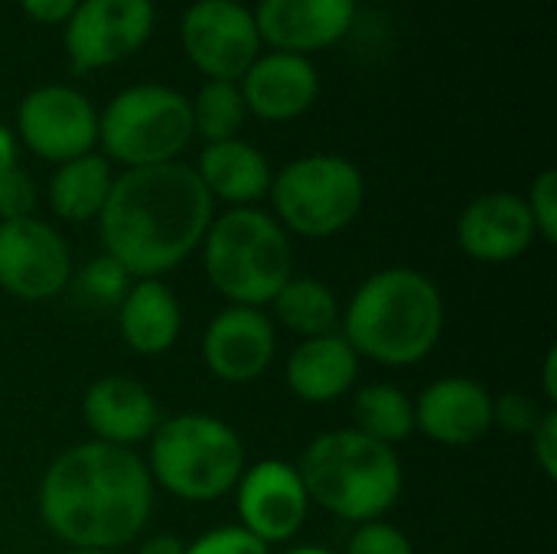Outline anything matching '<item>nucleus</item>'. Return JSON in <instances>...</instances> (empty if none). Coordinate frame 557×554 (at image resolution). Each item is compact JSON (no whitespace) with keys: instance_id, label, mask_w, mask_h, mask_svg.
Listing matches in <instances>:
<instances>
[{"instance_id":"obj_36","label":"nucleus","mask_w":557,"mask_h":554,"mask_svg":"<svg viewBox=\"0 0 557 554\" xmlns=\"http://www.w3.org/2000/svg\"><path fill=\"white\" fill-rule=\"evenodd\" d=\"M542 398L548 408L557 405V349L552 346L545 353V362H542Z\"/></svg>"},{"instance_id":"obj_6","label":"nucleus","mask_w":557,"mask_h":554,"mask_svg":"<svg viewBox=\"0 0 557 554\" xmlns=\"http://www.w3.org/2000/svg\"><path fill=\"white\" fill-rule=\"evenodd\" d=\"M157 490L180 503H215L228 496L248 467L242 434L206 411L170 415L157 424L144 457Z\"/></svg>"},{"instance_id":"obj_33","label":"nucleus","mask_w":557,"mask_h":554,"mask_svg":"<svg viewBox=\"0 0 557 554\" xmlns=\"http://www.w3.org/2000/svg\"><path fill=\"white\" fill-rule=\"evenodd\" d=\"M532 441V457L539 464V470L545 473V480H557V408H545L542 421L535 424V431L529 434Z\"/></svg>"},{"instance_id":"obj_14","label":"nucleus","mask_w":557,"mask_h":554,"mask_svg":"<svg viewBox=\"0 0 557 554\" xmlns=\"http://www.w3.org/2000/svg\"><path fill=\"white\" fill-rule=\"evenodd\" d=\"M277 356V327L261 307L225 304L202 330V366L225 385L258 382Z\"/></svg>"},{"instance_id":"obj_11","label":"nucleus","mask_w":557,"mask_h":554,"mask_svg":"<svg viewBox=\"0 0 557 554\" xmlns=\"http://www.w3.org/2000/svg\"><path fill=\"white\" fill-rule=\"evenodd\" d=\"M153 0H78L65 20V56L85 75L134 56L153 33Z\"/></svg>"},{"instance_id":"obj_8","label":"nucleus","mask_w":557,"mask_h":554,"mask_svg":"<svg viewBox=\"0 0 557 554\" xmlns=\"http://www.w3.org/2000/svg\"><path fill=\"white\" fill-rule=\"evenodd\" d=\"M193 104L183 91L140 82L117 91L98 114V144L124 170L173 163L193 144Z\"/></svg>"},{"instance_id":"obj_31","label":"nucleus","mask_w":557,"mask_h":554,"mask_svg":"<svg viewBox=\"0 0 557 554\" xmlns=\"http://www.w3.org/2000/svg\"><path fill=\"white\" fill-rule=\"evenodd\" d=\"M186 554H271L268 545H261L255 535H248L242 526H219L196 542L186 545Z\"/></svg>"},{"instance_id":"obj_22","label":"nucleus","mask_w":557,"mask_h":554,"mask_svg":"<svg viewBox=\"0 0 557 554\" xmlns=\"http://www.w3.org/2000/svg\"><path fill=\"white\" fill-rule=\"evenodd\" d=\"M193 170L212 202H225L228 209L261 202L274 180L268 157L242 137L206 144Z\"/></svg>"},{"instance_id":"obj_9","label":"nucleus","mask_w":557,"mask_h":554,"mask_svg":"<svg viewBox=\"0 0 557 554\" xmlns=\"http://www.w3.org/2000/svg\"><path fill=\"white\" fill-rule=\"evenodd\" d=\"M75 278L62 232L36 216L0 222V291L23 304L59 297Z\"/></svg>"},{"instance_id":"obj_26","label":"nucleus","mask_w":557,"mask_h":554,"mask_svg":"<svg viewBox=\"0 0 557 554\" xmlns=\"http://www.w3.org/2000/svg\"><path fill=\"white\" fill-rule=\"evenodd\" d=\"M193 104V127L206 144L238 137L245 124V101L238 82H206Z\"/></svg>"},{"instance_id":"obj_15","label":"nucleus","mask_w":557,"mask_h":554,"mask_svg":"<svg viewBox=\"0 0 557 554\" xmlns=\"http://www.w3.org/2000/svg\"><path fill=\"white\" fill-rule=\"evenodd\" d=\"M535 225L519 193H483L457 219V245L470 261L509 264L535 245Z\"/></svg>"},{"instance_id":"obj_2","label":"nucleus","mask_w":557,"mask_h":554,"mask_svg":"<svg viewBox=\"0 0 557 554\" xmlns=\"http://www.w3.org/2000/svg\"><path fill=\"white\" fill-rule=\"evenodd\" d=\"M212 216L215 202L193 163L173 160L117 173L95 222L104 255L131 278H163L199 251Z\"/></svg>"},{"instance_id":"obj_10","label":"nucleus","mask_w":557,"mask_h":554,"mask_svg":"<svg viewBox=\"0 0 557 554\" xmlns=\"http://www.w3.org/2000/svg\"><path fill=\"white\" fill-rule=\"evenodd\" d=\"M180 39L209 82H238L261 49L255 13L238 0H196L183 13Z\"/></svg>"},{"instance_id":"obj_29","label":"nucleus","mask_w":557,"mask_h":554,"mask_svg":"<svg viewBox=\"0 0 557 554\" xmlns=\"http://www.w3.org/2000/svg\"><path fill=\"white\" fill-rule=\"evenodd\" d=\"M525 206H529V216H532L535 235H539L545 245H555L557 242V173L555 170H542V173L532 180L529 196H525Z\"/></svg>"},{"instance_id":"obj_38","label":"nucleus","mask_w":557,"mask_h":554,"mask_svg":"<svg viewBox=\"0 0 557 554\" xmlns=\"http://www.w3.org/2000/svg\"><path fill=\"white\" fill-rule=\"evenodd\" d=\"M284 554H336V552L320 549V545H300V549H290V552H284Z\"/></svg>"},{"instance_id":"obj_30","label":"nucleus","mask_w":557,"mask_h":554,"mask_svg":"<svg viewBox=\"0 0 557 554\" xmlns=\"http://www.w3.org/2000/svg\"><path fill=\"white\" fill-rule=\"evenodd\" d=\"M343 554H414L411 539L385 519L356 526Z\"/></svg>"},{"instance_id":"obj_3","label":"nucleus","mask_w":557,"mask_h":554,"mask_svg":"<svg viewBox=\"0 0 557 554\" xmlns=\"http://www.w3.org/2000/svg\"><path fill=\"white\" fill-rule=\"evenodd\" d=\"M447 323L441 287L418 268H382L369 274L349 297L339 317V333L359 359L385 369L424 362Z\"/></svg>"},{"instance_id":"obj_7","label":"nucleus","mask_w":557,"mask_h":554,"mask_svg":"<svg viewBox=\"0 0 557 554\" xmlns=\"http://www.w3.org/2000/svg\"><path fill=\"white\" fill-rule=\"evenodd\" d=\"M271 216L294 238H333L346 232L366 206L362 170L339 153H307L281 167L271 180Z\"/></svg>"},{"instance_id":"obj_37","label":"nucleus","mask_w":557,"mask_h":554,"mask_svg":"<svg viewBox=\"0 0 557 554\" xmlns=\"http://www.w3.org/2000/svg\"><path fill=\"white\" fill-rule=\"evenodd\" d=\"M16 167H20V160H16V137L0 124V183H3Z\"/></svg>"},{"instance_id":"obj_12","label":"nucleus","mask_w":557,"mask_h":554,"mask_svg":"<svg viewBox=\"0 0 557 554\" xmlns=\"http://www.w3.org/2000/svg\"><path fill=\"white\" fill-rule=\"evenodd\" d=\"M232 496L238 526L268 549L294 542L310 516V496L297 467L277 457L248 464Z\"/></svg>"},{"instance_id":"obj_1","label":"nucleus","mask_w":557,"mask_h":554,"mask_svg":"<svg viewBox=\"0 0 557 554\" xmlns=\"http://www.w3.org/2000/svg\"><path fill=\"white\" fill-rule=\"evenodd\" d=\"M153 496L137 451L82 441L46 467L36 506L42 526L72 552H121L144 535Z\"/></svg>"},{"instance_id":"obj_34","label":"nucleus","mask_w":557,"mask_h":554,"mask_svg":"<svg viewBox=\"0 0 557 554\" xmlns=\"http://www.w3.org/2000/svg\"><path fill=\"white\" fill-rule=\"evenodd\" d=\"M20 7L29 20L46 23V26H59L75 13L78 0H20Z\"/></svg>"},{"instance_id":"obj_18","label":"nucleus","mask_w":557,"mask_h":554,"mask_svg":"<svg viewBox=\"0 0 557 554\" xmlns=\"http://www.w3.org/2000/svg\"><path fill=\"white\" fill-rule=\"evenodd\" d=\"M356 20V0H261L255 26L274 52L310 56L336 46Z\"/></svg>"},{"instance_id":"obj_4","label":"nucleus","mask_w":557,"mask_h":554,"mask_svg":"<svg viewBox=\"0 0 557 554\" xmlns=\"http://www.w3.org/2000/svg\"><path fill=\"white\" fill-rule=\"evenodd\" d=\"M294 467L304 480L310 506H320L349 526L385 519L405 490L398 451L352 428L317 434Z\"/></svg>"},{"instance_id":"obj_16","label":"nucleus","mask_w":557,"mask_h":554,"mask_svg":"<svg viewBox=\"0 0 557 554\" xmlns=\"http://www.w3.org/2000/svg\"><path fill=\"white\" fill-rule=\"evenodd\" d=\"M414 431L441 447H473L493 431V392L467 376L434 379L414 398Z\"/></svg>"},{"instance_id":"obj_20","label":"nucleus","mask_w":557,"mask_h":554,"mask_svg":"<svg viewBox=\"0 0 557 554\" xmlns=\"http://www.w3.org/2000/svg\"><path fill=\"white\" fill-rule=\"evenodd\" d=\"M359 366L362 359L336 330L294 346L284 366V385L304 405H333L356 389Z\"/></svg>"},{"instance_id":"obj_23","label":"nucleus","mask_w":557,"mask_h":554,"mask_svg":"<svg viewBox=\"0 0 557 554\" xmlns=\"http://www.w3.org/2000/svg\"><path fill=\"white\" fill-rule=\"evenodd\" d=\"M114 170L104 153H85L55 167L46 199L55 219L62 222H95L108 202Z\"/></svg>"},{"instance_id":"obj_13","label":"nucleus","mask_w":557,"mask_h":554,"mask_svg":"<svg viewBox=\"0 0 557 554\" xmlns=\"http://www.w3.org/2000/svg\"><path fill=\"white\" fill-rule=\"evenodd\" d=\"M20 140L46 163L85 157L98 144L95 104L69 85H39L16 108Z\"/></svg>"},{"instance_id":"obj_5","label":"nucleus","mask_w":557,"mask_h":554,"mask_svg":"<svg viewBox=\"0 0 557 554\" xmlns=\"http://www.w3.org/2000/svg\"><path fill=\"white\" fill-rule=\"evenodd\" d=\"M199 258L212 291L238 307L264 310L294 278V238L258 206L212 216Z\"/></svg>"},{"instance_id":"obj_21","label":"nucleus","mask_w":557,"mask_h":554,"mask_svg":"<svg viewBox=\"0 0 557 554\" xmlns=\"http://www.w3.org/2000/svg\"><path fill=\"white\" fill-rule=\"evenodd\" d=\"M117 333L134 356L153 359L170 353L183 333V307L163 278H134L121 297Z\"/></svg>"},{"instance_id":"obj_39","label":"nucleus","mask_w":557,"mask_h":554,"mask_svg":"<svg viewBox=\"0 0 557 554\" xmlns=\"http://www.w3.org/2000/svg\"><path fill=\"white\" fill-rule=\"evenodd\" d=\"M65 554H121V552H72V549H69Z\"/></svg>"},{"instance_id":"obj_35","label":"nucleus","mask_w":557,"mask_h":554,"mask_svg":"<svg viewBox=\"0 0 557 554\" xmlns=\"http://www.w3.org/2000/svg\"><path fill=\"white\" fill-rule=\"evenodd\" d=\"M134 545H137L134 554H186V542L173 532H157V535L137 539Z\"/></svg>"},{"instance_id":"obj_24","label":"nucleus","mask_w":557,"mask_h":554,"mask_svg":"<svg viewBox=\"0 0 557 554\" xmlns=\"http://www.w3.org/2000/svg\"><path fill=\"white\" fill-rule=\"evenodd\" d=\"M268 307H271L268 317L274 320V327L281 323L287 333L300 340L336 333L339 317H343V304L336 291L323 284L320 278H307V274H294Z\"/></svg>"},{"instance_id":"obj_28","label":"nucleus","mask_w":557,"mask_h":554,"mask_svg":"<svg viewBox=\"0 0 557 554\" xmlns=\"http://www.w3.org/2000/svg\"><path fill=\"white\" fill-rule=\"evenodd\" d=\"M548 405L522 395V392H503L493 395V428L512 434V438H529L535 431V424L542 421Z\"/></svg>"},{"instance_id":"obj_19","label":"nucleus","mask_w":557,"mask_h":554,"mask_svg":"<svg viewBox=\"0 0 557 554\" xmlns=\"http://www.w3.org/2000/svg\"><path fill=\"white\" fill-rule=\"evenodd\" d=\"M238 82L245 111L271 124H284L307 114L320 95L317 65L307 56L294 52L258 56Z\"/></svg>"},{"instance_id":"obj_27","label":"nucleus","mask_w":557,"mask_h":554,"mask_svg":"<svg viewBox=\"0 0 557 554\" xmlns=\"http://www.w3.org/2000/svg\"><path fill=\"white\" fill-rule=\"evenodd\" d=\"M134 284V278L127 274L124 264H117L111 255H95L82 271H78V287L82 294L98 304V307H117L121 297L127 294V287Z\"/></svg>"},{"instance_id":"obj_25","label":"nucleus","mask_w":557,"mask_h":554,"mask_svg":"<svg viewBox=\"0 0 557 554\" xmlns=\"http://www.w3.org/2000/svg\"><path fill=\"white\" fill-rule=\"evenodd\" d=\"M349 428L385 444L398 447L414 434V398L392 382L362 385L349 402Z\"/></svg>"},{"instance_id":"obj_17","label":"nucleus","mask_w":557,"mask_h":554,"mask_svg":"<svg viewBox=\"0 0 557 554\" xmlns=\"http://www.w3.org/2000/svg\"><path fill=\"white\" fill-rule=\"evenodd\" d=\"M82 421L91 441L137 451L163 421L153 392L131 376H101L82 395Z\"/></svg>"},{"instance_id":"obj_32","label":"nucleus","mask_w":557,"mask_h":554,"mask_svg":"<svg viewBox=\"0 0 557 554\" xmlns=\"http://www.w3.org/2000/svg\"><path fill=\"white\" fill-rule=\"evenodd\" d=\"M36 216V186L23 167H16L3 183H0V222L10 219H26Z\"/></svg>"}]
</instances>
